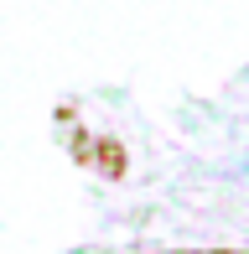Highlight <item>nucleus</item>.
Masks as SVG:
<instances>
[]
</instances>
